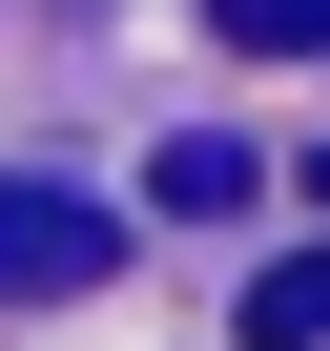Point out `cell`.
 <instances>
[{
    "mask_svg": "<svg viewBox=\"0 0 330 351\" xmlns=\"http://www.w3.org/2000/svg\"><path fill=\"white\" fill-rule=\"evenodd\" d=\"M124 269V207H83V186H0V310H62V289H103Z\"/></svg>",
    "mask_w": 330,
    "mask_h": 351,
    "instance_id": "6da1fadb",
    "label": "cell"
},
{
    "mask_svg": "<svg viewBox=\"0 0 330 351\" xmlns=\"http://www.w3.org/2000/svg\"><path fill=\"white\" fill-rule=\"evenodd\" d=\"M248 351H330V248H289V269L248 289Z\"/></svg>",
    "mask_w": 330,
    "mask_h": 351,
    "instance_id": "7a4b0ae2",
    "label": "cell"
}]
</instances>
